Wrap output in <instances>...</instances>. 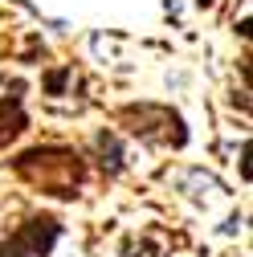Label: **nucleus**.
Wrapping results in <instances>:
<instances>
[{
  "label": "nucleus",
  "mask_w": 253,
  "mask_h": 257,
  "mask_svg": "<svg viewBox=\"0 0 253 257\" xmlns=\"http://www.w3.org/2000/svg\"><path fill=\"white\" fill-rule=\"evenodd\" d=\"M200 5H212V0H200Z\"/></svg>",
  "instance_id": "20e7f679"
},
{
  "label": "nucleus",
  "mask_w": 253,
  "mask_h": 257,
  "mask_svg": "<svg viewBox=\"0 0 253 257\" xmlns=\"http://www.w3.org/2000/svg\"><path fill=\"white\" fill-rule=\"evenodd\" d=\"M25 131V110H21V98L13 94V98L0 102V147H5L9 139H17Z\"/></svg>",
  "instance_id": "f03ea898"
},
{
  "label": "nucleus",
  "mask_w": 253,
  "mask_h": 257,
  "mask_svg": "<svg viewBox=\"0 0 253 257\" xmlns=\"http://www.w3.org/2000/svg\"><path fill=\"white\" fill-rule=\"evenodd\" d=\"M57 241V220H29L17 237L0 245V257H41Z\"/></svg>",
  "instance_id": "f257e3e1"
},
{
  "label": "nucleus",
  "mask_w": 253,
  "mask_h": 257,
  "mask_svg": "<svg viewBox=\"0 0 253 257\" xmlns=\"http://www.w3.org/2000/svg\"><path fill=\"white\" fill-rule=\"evenodd\" d=\"M66 86V74H49V90H61Z\"/></svg>",
  "instance_id": "7ed1b4c3"
}]
</instances>
